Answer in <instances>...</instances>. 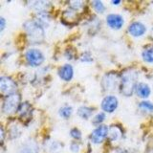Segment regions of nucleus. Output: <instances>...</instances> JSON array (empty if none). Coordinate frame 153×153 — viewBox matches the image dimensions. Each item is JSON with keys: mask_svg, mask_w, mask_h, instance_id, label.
I'll return each instance as SVG.
<instances>
[{"mask_svg": "<svg viewBox=\"0 0 153 153\" xmlns=\"http://www.w3.org/2000/svg\"><path fill=\"white\" fill-rule=\"evenodd\" d=\"M26 60L33 67H37L43 63L44 56L42 52L36 48H31L26 52Z\"/></svg>", "mask_w": 153, "mask_h": 153, "instance_id": "obj_5", "label": "nucleus"}, {"mask_svg": "<svg viewBox=\"0 0 153 153\" xmlns=\"http://www.w3.org/2000/svg\"><path fill=\"white\" fill-rule=\"evenodd\" d=\"M120 83V76L116 73H108L104 75L102 80V85L104 91L106 92H113L115 91Z\"/></svg>", "mask_w": 153, "mask_h": 153, "instance_id": "obj_4", "label": "nucleus"}, {"mask_svg": "<svg viewBox=\"0 0 153 153\" xmlns=\"http://www.w3.org/2000/svg\"><path fill=\"white\" fill-rule=\"evenodd\" d=\"M35 21L44 29L45 27H48L50 24V16L48 13H37L36 16L35 18Z\"/></svg>", "mask_w": 153, "mask_h": 153, "instance_id": "obj_16", "label": "nucleus"}, {"mask_svg": "<svg viewBox=\"0 0 153 153\" xmlns=\"http://www.w3.org/2000/svg\"><path fill=\"white\" fill-rule=\"evenodd\" d=\"M71 150L73 151L74 153L79 152V146L76 143H73L71 145Z\"/></svg>", "mask_w": 153, "mask_h": 153, "instance_id": "obj_29", "label": "nucleus"}, {"mask_svg": "<svg viewBox=\"0 0 153 153\" xmlns=\"http://www.w3.org/2000/svg\"><path fill=\"white\" fill-rule=\"evenodd\" d=\"M123 136V130L118 126H112L109 128L108 131V137L111 141L116 142L122 138Z\"/></svg>", "mask_w": 153, "mask_h": 153, "instance_id": "obj_17", "label": "nucleus"}, {"mask_svg": "<svg viewBox=\"0 0 153 153\" xmlns=\"http://www.w3.org/2000/svg\"><path fill=\"white\" fill-rule=\"evenodd\" d=\"M92 5H93V7L95 9V11L97 13H102L104 12L105 7H104V5H103V3L102 1H93Z\"/></svg>", "mask_w": 153, "mask_h": 153, "instance_id": "obj_23", "label": "nucleus"}, {"mask_svg": "<svg viewBox=\"0 0 153 153\" xmlns=\"http://www.w3.org/2000/svg\"><path fill=\"white\" fill-rule=\"evenodd\" d=\"M139 107L143 112L146 113H152L153 112V103L148 102V100H143L139 104Z\"/></svg>", "mask_w": 153, "mask_h": 153, "instance_id": "obj_21", "label": "nucleus"}, {"mask_svg": "<svg viewBox=\"0 0 153 153\" xmlns=\"http://www.w3.org/2000/svg\"><path fill=\"white\" fill-rule=\"evenodd\" d=\"M123 17L121 14H117V13H110L106 16V23L107 25L114 29V30H119L121 29L123 25Z\"/></svg>", "mask_w": 153, "mask_h": 153, "instance_id": "obj_9", "label": "nucleus"}, {"mask_svg": "<svg viewBox=\"0 0 153 153\" xmlns=\"http://www.w3.org/2000/svg\"><path fill=\"white\" fill-rule=\"evenodd\" d=\"M143 59L148 62V63H152L153 62V45H148L142 52Z\"/></svg>", "mask_w": 153, "mask_h": 153, "instance_id": "obj_18", "label": "nucleus"}, {"mask_svg": "<svg viewBox=\"0 0 153 153\" xmlns=\"http://www.w3.org/2000/svg\"><path fill=\"white\" fill-rule=\"evenodd\" d=\"M109 128L106 126H99L97 128L93 130L90 135V140L94 143H102L106 136H108Z\"/></svg>", "mask_w": 153, "mask_h": 153, "instance_id": "obj_7", "label": "nucleus"}, {"mask_svg": "<svg viewBox=\"0 0 153 153\" xmlns=\"http://www.w3.org/2000/svg\"><path fill=\"white\" fill-rule=\"evenodd\" d=\"M17 90V85L14 81L9 76H1L0 79V91L3 95H13L16 94Z\"/></svg>", "mask_w": 153, "mask_h": 153, "instance_id": "obj_6", "label": "nucleus"}, {"mask_svg": "<svg viewBox=\"0 0 153 153\" xmlns=\"http://www.w3.org/2000/svg\"><path fill=\"white\" fill-rule=\"evenodd\" d=\"M120 3H121L120 1H113V2H112V4H113V5H119Z\"/></svg>", "mask_w": 153, "mask_h": 153, "instance_id": "obj_32", "label": "nucleus"}, {"mask_svg": "<svg viewBox=\"0 0 153 153\" xmlns=\"http://www.w3.org/2000/svg\"><path fill=\"white\" fill-rule=\"evenodd\" d=\"M105 120V114L100 112L98 113L97 115H95V117L93 119V123L94 124H100Z\"/></svg>", "mask_w": 153, "mask_h": 153, "instance_id": "obj_24", "label": "nucleus"}, {"mask_svg": "<svg viewBox=\"0 0 153 153\" xmlns=\"http://www.w3.org/2000/svg\"><path fill=\"white\" fill-rule=\"evenodd\" d=\"M5 26H6V20H5L4 17H1L0 18V31L3 32Z\"/></svg>", "mask_w": 153, "mask_h": 153, "instance_id": "obj_30", "label": "nucleus"}, {"mask_svg": "<svg viewBox=\"0 0 153 153\" xmlns=\"http://www.w3.org/2000/svg\"><path fill=\"white\" fill-rule=\"evenodd\" d=\"M93 112H94V109L91 107H88V106H80L78 109V111H76L79 116L81 119H84V120L89 119L91 116H92Z\"/></svg>", "mask_w": 153, "mask_h": 153, "instance_id": "obj_19", "label": "nucleus"}, {"mask_svg": "<svg viewBox=\"0 0 153 153\" xmlns=\"http://www.w3.org/2000/svg\"><path fill=\"white\" fill-rule=\"evenodd\" d=\"M72 112H73V109H72L71 106H63L59 109V114L61 118L63 119H68L71 117L72 115Z\"/></svg>", "mask_w": 153, "mask_h": 153, "instance_id": "obj_22", "label": "nucleus"}, {"mask_svg": "<svg viewBox=\"0 0 153 153\" xmlns=\"http://www.w3.org/2000/svg\"><path fill=\"white\" fill-rule=\"evenodd\" d=\"M138 73L135 70H127L123 74L121 78V92L124 96H131L135 92V87L137 85Z\"/></svg>", "mask_w": 153, "mask_h": 153, "instance_id": "obj_2", "label": "nucleus"}, {"mask_svg": "<svg viewBox=\"0 0 153 153\" xmlns=\"http://www.w3.org/2000/svg\"><path fill=\"white\" fill-rule=\"evenodd\" d=\"M30 7L36 10L37 13H47L48 9L51 6V2L49 1H32L29 2Z\"/></svg>", "mask_w": 153, "mask_h": 153, "instance_id": "obj_13", "label": "nucleus"}, {"mask_svg": "<svg viewBox=\"0 0 153 153\" xmlns=\"http://www.w3.org/2000/svg\"><path fill=\"white\" fill-rule=\"evenodd\" d=\"M20 107V96L17 93L7 96L2 103V111L4 114L11 116L13 115Z\"/></svg>", "mask_w": 153, "mask_h": 153, "instance_id": "obj_3", "label": "nucleus"}, {"mask_svg": "<svg viewBox=\"0 0 153 153\" xmlns=\"http://www.w3.org/2000/svg\"><path fill=\"white\" fill-rule=\"evenodd\" d=\"M38 150L37 143L33 140H29L19 147L18 153H38Z\"/></svg>", "mask_w": 153, "mask_h": 153, "instance_id": "obj_12", "label": "nucleus"}, {"mask_svg": "<svg viewBox=\"0 0 153 153\" xmlns=\"http://www.w3.org/2000/svg\"><path fill=\"white\" fill-rule=\"evenodd\" d=\"M32 106L28 102H23L20 107H19V114H20V117L22 119H26V118H30L31 113H32Z\"/></svg>", "mask_w": 153, "mask_h": 153, "instance_id": "obj_20", "label": "nucleus"}, {"mask_svg": "<svg viewBox=\"0 0 153 153\" xmlns=\"http://www.w3.org/2000/svg\"><path fill=\"white\" fill-rule=\"evenodd\" d=\"M70 135L72 136V138H74L75 140H80L81 139V132L79 130L78 128H73L70 131Z\"/></svg>", "mask_w": 153, "mask_h": 153, "instance_id": "obj_26", "label": "nucleus"}, {"mask_svg": "<svg viewBox=\"0 0 153 153\" xmlns=\"http://www.w3.org/2000/svg\"><path fill=\"white\" fill-rule=\"evenodd\" d=\"M117 153H129V152L126 149H123V148H122V149H119L117 151Z\"/></svg>", "mask_w": 153, "mask_h": 153, "instance_id": "obj_31", "label": "nucleus"}, {"mask_svg": "<svg viewBox=\"0 0 153 153\" xmlns=\"http://www.w3.org/2000/svg\"><path fill=\"white\" fill-rule=\"evenodd\" d=\"M78 20V13L76 11L73 9H68L62 13V21L65 24H71V23H75Z\"/></svg>", "mask_w": 153, "mask_h": 153, "instance_id": "obj_15", "label": "nucleus"}, {"mask_svg": "<svg viewBox=\"0 0 153 153\" xmlns=\"http://www.w3.org/2000/svg\"><path fill=\"white\" fill-rule=\"evenodd\" d=\"M80 60L82 62H92L93 56H91L90 53H83L80 56Z\"/></svg>", "mask_w": 153, "mask_h": 153, "instance_id": "obj_27", "label": "nucleus"}, {"mask_svg": "<svg viewBox=\"0 0 153 153\" xmlns=\"http://www.w3.org/2000/svg\"><path fill=\"white\" fill-rule=\"evenodd\" d=\"M69 5L71 7L70 9H73V10H75V11H78V10L82 8L84 3L82 1H72V2L69 3Z\"/></svg>", "mask_w": 153, "mask_h": 153, "instance_id": "obj_25", "label": "nucleus"}, {"mask_svg": "<svg viewBox=\"0 0 153 153\" xmlns=\"http://www.w3.org/2000/svg\"><path fill=\"white\" fill-rule=\"evenodd\" d=\"M59 76L61 79H63L65 81H69L73 79L74 76V69L72 67L71 64L67 63L64 64L63 66H61L59 70Z\"/></svg>", "mask_w": 153, "mask_h": 153, "instance_id": "obj_11", "label": "nucleus"}, {"mask_svg": "<svg viewBox=\"0 0 153 153\" xmlns=\"http://www.w3.org/2000/svg\"><path fill=\"white\" fill-rule=\"evenodd\" d=\"M150 92H151L150 87L146 83H143V82L137 83L136 87H135V93L140 98H142V99L147 98L148 96L150 95Z\"/></svg>", "mask_w": 153, "mask_h": 153, "instance_id": "obj_14", "label": "nucleus"}, {"mask_svg": "<svg viewBox=\"0 0 153 153\" xmlns=\"http://www.w3.org/2000/svg\"><path fill=\"white\" fill-rule=\"evenodd\" d=\"M152 36H153V29H152Z\"/></svg>", "mask_w": 153, "mask_h": 153, "instance_id": "obj_33", "label": "nucleus"}, {"mask_svg": "<svg viewBox=\"0 0 153 153\" xmlns=\"http://www.w3.org/2000/svg\"><path fill=\"white\" fill-rule=\"evenodd\" d=\"M25 30L28 39L31 43L38 44L41 43L45 38V33L43 31V28L40 27L35 20H28L23 25Z\"/></svg>", "mask_w": 153, "mask_h": 153, "instance_id": "obj_1", "label": "nucleus"}, {"mask_svg": "<svg viewBox=\"0 0 153 153\" xmlns=\"http://www.w3.org/2000/svg\"><path fill=\"white\" fill-rule=\"evenodd\" d=\"M118 99L112 95L106 96L102 102V109L106 113H112L118 107Z\"/></svg>", "mask_w": 153, "mask_h": 153, "instance_id": "obj_8", "label": "nucleus"}, {"mask_svg": "<svg viewBox=\"0 0 153 153\" xmlns=\"http://www.w3.org/2000/svg\"><path fill=\"white\" fill-rule=\"evenodd\" d=\"M146 27L141 22H133L128 27V33L134 37L142 36L146 33Z\"/></svg>", "mask_w": 153, "mask_h": 153, "instance_id": "obj_10", "label": "nucleus"}, {"mask_svg": "<svg viewBox=\"0 0 153 153\" xmlns=\"http://www.w3.org/2000/svg\"><path fill=\"white\" fill-rule=\"evenodd\" d=\"M59 147H60V146L57 143V142H52L49 145V150H50V152L54 153V152H56L57 150H59Z\"/></svg>", "mask_w": 153, "mask_h": 153, "instance_id": "obj_28", "label": "nucleus"}]
</instances>
